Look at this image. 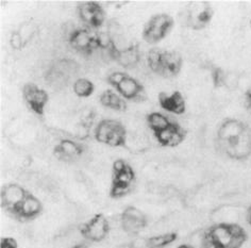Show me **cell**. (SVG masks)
<instances>
[{
    "label": "cell",
    "mask_w": 251,
    "mask_h": 248,
    "mask_svg": "<svg viewBox=\"0 0 251 248\" xmlns=\"http://www.w3.org/2000/svg\"><path fill=\"white\" fill-rule=\"evenodd\" d=\"M217 144L233 160H247L251 156V128L243 120L225 119L217 130Z\"/></svg>",
    "instance_id": "6da1fadb"
},
{
    "label": "cell",
    "mask_w": 251,
    "mask_h": 248,
    "mask_svg": "<svg viewBox=\"0 0 251 248\" xmlns=\"http://www.w3.org/2000/svg\"><path fill=\"white\" fill-rule=\"evenodd\" d=\"M147 63L155 75L163 78H174L181 72L183 59L177 52L153 48L147 54Z\"/></svg>",
    "instance_id": "7a4b0ae2"
},
{
    "label": "cell",
    "mask_w": 251,
    "mask_h": 248,
    "mask_svg": "<svg viewBox=\"0 0 251 248\" xmlns=\"http://www.w3.org/2000/svg\"><path fill=\"white\" fill-rule=\"evenodd\" d=\"M204 235L221 248H241L247 241L245 229L230 222H219L212 226Z\"/></svg>",
    "instance_id": "3957f363"
},
{
    "label": "cell",
    "mask_w": 251,
    "mask_h": 248,
    "mask_svg": "<svg viewBox=\"0 0 251 248\" xmlns=\"http://www.w3.org/2000/svg\"><path fill=\"white\" fill-rule=\"evenodd\" d=\"M214 10L208 1H192L186 4L180 14L182 25L192 30H202L210 25Z\"/></svg>",
    "instance_id": "277c9868"
},
{
    "label": "cell",
    "mask_w": 251,
    "mask_h": 248,
    "mask_svg": "<svg viewBox=\"0 0 251 248\" xmlns=\"http://www.w3.org/2000/svg\"><path fill=\"white\" fill-rule=\"evenodd\" d=\"M108 83L116 88L124 99L140 103L146 99V92L141 82L124 72H114L106 78Z\"/></svg>",
    "instance_id": "5b68a950"
},
{
    "label": "cell",
    "mask_w": 251,
    "mask_h": 248,
    "mask_svg": "<svg viewBox=\"0 0 251 248\" xmlns=\"http://www.w3.org/2000/svg\"><path fill=\"white\" fill-rule=\"evenodd\" d=\"M94 135L99 143L112 147H122L127 142V130L124 124L116 119L100 120Z\"/></svg>",
    "instance_id": "8992f818"
},
{
    "label": "cell",
    "mask_w": 251,
    "mask_h": 248,
    "mask_svg": "<svg viewBox=\"0 0 251 248\" xmlns=\"http://www.w3.org/2000/svg\"><path fill=\"white\" fill-rule=\"evenodd\" d=\"M174 18L166 13L154 14L144 25L143 40L150 45L163 41L174 28Z\"/></svg>",
    "instance_id": "52a82bcc"
},
{
    "label": "cell",
    "mask_w": 251,
    "mask_h": 248,
    "mask_svg": "<svg viewBox=\"0 0 251 248\" xmlns=\"http://www.w3.org/2000/svg\"><path fill=\"white\" fill-rule=\"evenodd\" d=\"M113 171H114V176H113L110 195L113 198H119L130 192L135 175L132 167L122 159H118L113 164Z\"/></svg>",
    "instance_id": "ba28073f"
},
{
    "label": "cell",
    "mask_w": 251,
    "mask_h": 248,
    "mask_svg": "<svg viewBox=\"0 0 251 248\" xmlns=\"http://www.w3.org/2000/svg\"><path fill=\"white\" fill-rule=\"evenodd\" d=\"M68 43L74 50L86 55L100 49L98 32H94L89 28H78L73 30V32H71L68 36Z\"/></svg>",
    "instance_id": "9c48e42d"
},
{
    "label": "cell",
    "mask_w": 251,
    "mask_h": 248,
    "mask_svg": "<svg viewBox=\"0 0 251 248\" xmlns=\"http://www.w3.org/2000/svg\"><path fill=\"white\" fill-rule=\"evenodd\" d=\"M22 92L23 98L29 109L35 113L36 115L43 116L49 101L48 93L39 85L32 83V82H28V83L25 84Z\"/></svg>",
    "instance_id": "30bf717a"
},
{
    "label": "cell",
    "mask_w": 251,
    "mask_h": 248,
    "mask_svg": "<svg viewBox=\"0 0 251 248\" xmlns=\"http://www.w3.org/2000/svg\"><path fill=\"white\" fill-rule=\"evenodd\" d=\"M78 15L86 28L99 29L105 21V12L96 1H85L78 5Z\"/></svg>",
    "instance_id": "8fae6325"
},
{
    "label": "cell",
    "mask_w": 251,
    "mask_h": 248,
    "mask_svg": "<svg viewBox=\"0 0 251 248\" xmlns=\"http://www.w3.org/2000/svg\"><path fill=\"white\" fill-rule=\"evenodd\" d=\"M106 53L113 61H116L119 65L127 69L134 68L141 61L140 46L137 44H130L126 48L118 50L114 47L112 42Z\"/></svg>",
    "instance_id": "7c38bea8"
},
{
    "label": "cell",
    "mask_w": 251,
    "mask_h": 248,
    "mask_svg": "<svg viewBox=\"0 0 251 248\" xmlns=\"http://www.w3.org/2000/svg\"><path fill=\"white\" fill-rule=\"evenodd\" d=\"M148 224L147 215L140 209L130 206L125 209L121 216V225L124 232L129 235H135Z\"/></svg>",
    "instance_id": "4fadbf2b"
},
{
    "label": "cell",
    "mask_w": 251,
    "mask_h": 248,
    "mask_svg": "<svg viewBox=\"0 0 251 248\" xmlns=\"http://www.w3.org/2000/svg\"><path fill=\"white\" fill-rule=\"evenodd\" d=\"M110 230V222L102 214H97L85 224L80 227L82 237L93 242H100L106 238Z\"/></svg>",
    "instance_id": "5bb4252c"
},
{
    "label": "cell",
    "mask_w": 251,
    "mask_h": 248,
    "mask_svg": "<svg viewBox=\"0 0 251 248\" xmlns=\"http://www.w3.org/2000/svg\"><path fill=\"white\" fill-rule=\"evenodd\" d=\"M156 141L165 147H176L184 141L186 131L178 123L172 122L165 128L153 133Z\"/></svg>",
    "instance_id": "9a60e30c"
},
{
    "label": "cell",
    "mask_w": 251,
    "mask_h": 248,
    "mask_svg": "<svg viewBox=\"0 0 251 248\" xmlns=\"http://www.w3.org/2000/svg\"><path fill=\"white\" fill-rule=\"evenodd\" d=\"M28 194L27 191L18 184H7L2 188L1 195H0L1 196V206L11 214H13Z\"/></svg>",
    "instance_id": "2e32d148"
},
{
    "label": "cell",
    "mask_w": 251,
    "mask_h": 248,
    "mask_svg": "<svg viewBox=\"0 0 251 248\" xmlns=\"http://www.w3.org/2000/svg\"><path fill=\"white\" fill-rule=\"evenodd\" d=\"M84 152L85 149L82 145L70 138H62L54 148L55 157L64 162L79 161Z\"/></svg>",
    "instance_id": "e0dca14e"
},
{
    "label": "cell",
    "mask_w": 251,
    "mask_h": 248,
    "mask_svg": "<svg viewBox=\"0 0 251 248\" xmlns=\"http://www.w3.org/2000/svg\"><path fill=\"white\" fill-rule=\"evenodd\" d=\"M159 104L163 110L176 115L183 114L186 110L185 99L179 91H175L172 94L161 92L159 94Z\"/></svg>",
    "instance_id": "ac0fdd59"
},
{
    "label": "cell",
    "mask_w": 251,
    "mask_h": 248,
    "mask_svg": "<svg viewBox=\"0 0 251 248\" xmlns=\"http://www.w3.org/2000/svg\"><path fill=\"white\" fill-rule=\"evenodd\" d=\"M43 210L42 202L35 196L28 194L26 198L21 203L13 213L14 218L20 220H33L39 216Z\"/></svg>",
    "instance_id": "d6986e66"
},
{
    "label": "cell",
    "mask_w": 251,
    "mask_h": 248,
    "mask_svg": "<svg viewBox=\"0 0 251 248\" xmlns=\"http://www.w3.org/2000/svg\"><path fill=\"white\" fill-rule=\"evenodd\" d=\"M99 101L103 107L108 108V109L124 112L127 109V104H126L125 99L113 90H106L104 91L99 97Z\"/></svg>",
    "instance_id": "ffe728a7"
},
{
    "label": "cell",
    "mask_w": 251,
    "mask_h": 248,
    "mask_svg": "<svg viewBox=\"0 0 251 248\" xmlns=\"http://www.w3.org/2000/svg\"><path fill=\"white\" fill-rule=\"evenodd\" d=\"M177 240V233L175 232H167L159 235H154L152 238L146 240V247L147 248H163L166 247L169 244L174 243Z\"/></svg>",
    "instance_id": "44dd1931"
},
{
    "label": "cell",
    "mask_w": 251,
    "mask_h": 248,
    "mask_svg": "<svg viewBox=\"0 0 251 248\" xmlns=\"http://www.w3.org/2000/svg\"><path fill=\"white\" fill-rule=\"evenodd\" d=\"M147 125L149 127V129L151 130L153 133L159 131L163 128H165L166 126L172 123V120L169 119L164 114H162L160 112H152L149 113L147 115Z\"/></svg>",
    "instance_id": "7402d4cb"
},
{
    "label": "cell",
    "mask_w": 251,
    "mask_h": 248,
    "mask_svg": "<svg viewBox=\"0 0 251 248\" xmlns=\"http://www.w3.org/2000/svg\"><path fill=\"white\" fill-rule=\"evenodd\" d=\"M73 90L78 97L86 98L90 97L94 93V91H95V85H94L93 82L89 79L79 78L74 82Z\"/></svg>",
    "instance_id": "603a6c76"
},
{
    "label": "cell",
    "mask_w": 251,
    "mask_h": 248,
    "mask_svg": "<svg viewBox=\"0 0 251 248\" xmlns=\"http://www.w3.org/2000/svg\"><path fill=\"white\" fill-rule=\"evenodd\" d=\"M226 76H227V72H226L222 67L213 66L211 68V77H212L213 85H214V87L221 88L225 86Z\"/></svg>",
    "instance_id": "cb8c5ba5"
},
{
    "label": "cell",
    "mask_w": 251,
    "mask_h": 248,
    "mask_svg": "<svg viewBox=\"0 0 251 248\" xmlns=\"http://www.w3.org/2000/svg\"><path fill=\"white\" fill-rule=\"evenodd\" d=\"M10 44H11V47L15 50H22L25 46L27 45L22 34L18 32V30L12 32L10 36Z\"/></svg>",
    "instance_id": "d4e9b609"
},
{
    "label": "cell",
    "mask_w": 251,
    "mask_h": 248,
    "mask_svg": "<svg viewBox=\"0 0 251 248\" xmlns=\"http://www.w3.org/2000/svg\"><path fill=\"white\" fill-rule=\"evenodd\" d=\"M238 83H240V77H238V75L233 72H227L224 87L228 88L230 91H233L236 90Z\"/></svg>",
    "instance_id": "484cf974"
},
{
    "label": "cell",
    "mask_w": 251,
    "mask_h": 248,
    "mask_svg": "<svg viewBox=\"0 0 251 248\" xmlns=\"http://www.w3.org/2000/svg\"><path fill=\"white\" fill-rule=\"evenodd\" d=\"M1 248H17V243L14 239L5 238L1 240V244H0Z\"/></svg>",
    "instance_id": "4316f807"
},
{
    "label": "cell",
    "mask_w": 251,
    "mask_h": 248,
    "mask_svg": "<svg viewBox=\"0 0 251 248\" xmlns=\"http://www.w3.org/2000/svg\"><path fill=\"white\" fill-rule=\"evenodd\" d=\"M201 248H221V247H219L217 244H215L214 242H213L212 240H210L208 237H205V235H203Z\"/></svg>",
    "instance_id": "83f0119b"
},
{
    "label": "cell",
    "mask_w": 251,
    "mask_h": 248,
    "mask_svg": "<svg viewBox=\"0 0 251 248\" xmlns=\"http://www.w3.org/2000/svg\"><path fill=\"white\" fill-rule=\"evenodd\" d=\"M245 104H246L248 111L251 113V85L247 88L246 93H245Z\"/></svg>",
    "instance_id": "f1b7e54d"
},
{
    "label": "cell",
    "mask_w": 251,
    "mask_h": 248,
    "mask_svg": "<svg viewBox=\"0 0 251 248\" xmlns=\"http://www.w3.org/2000/svg\"><path fill=\"white\" fill-rule=\"evenodd\" d=\"M247 221H248V224L251 226V206L248 208V211H247Z\"/></svg>",
    "instance_id": "f546056e"
},
{
    "label": "cell",
    "mask_w": 251,
    "mask_h": 248,
    "mask_svg": "<svg viewBox=\"0 0 251 248\" xmlns=\"http://www.w3.org/2000/svg\"><path fill=\"white\" fill-rule=\"evenodd\" d=\"M73 248H86V246L84 244H77V245H75Z\"/></svg>",
    "instance_id": "4dcf8cb0"
},
{
    "label": "cell",
    "mask_w": 251,
    "mask_h": 248,
    "mask_svg": "<svg viewBox=\"0 0 251 248\" xmlns=\"http://www.w3.org/2000/svg\"><path fill=\"white\" fill-rule=\"evenodd\" d=\"M178 248H195V247H193V246H191V245H181V246H179Z\"/></svg>",
    "instance_id": "1f68e13d"
},
{
    "label": "cell",
    "mask_w": 251,
    "mask_h": 248,
    "mask_svg": "<svg viewBox=\"0 0 251 248\" xmlns=\"http://www.w3.org/2000/svg\"><path fill=\"white\" fill-rule=\"evenodd\" d=\"M250 27H251V18H250Z\"/></svg>",
    "instance_id": "d6a6232c"
}]
</instances>
